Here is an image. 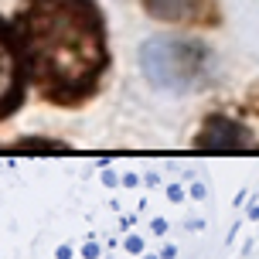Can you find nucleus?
I'll return each mask as SVG.
<instances>
[{"label": "nucleus", "instance_id": "nucleus-1", "mask_svg": "<svg viewBox=\"0 0 259 259\" xmlns=\"http://www.w3.org/2000/svg\"><path fill=\"white\" fill-rule=\"evenodd\" d=\"M211 225V184L194 167L0 181V259H205Z\"/></svg>", "mask_w": 259, "mask_h": 259}, {"label": "nucleus", "instance_id": "nucleus-6", "mask_svg": "<svg viewBox=\"0 0 259 259\" xmlns=\"http://www.w3.org/2000/svg\"><path fill=\"white\" fill-rule=\"evenodd\" d=\"M143 7L160 21H194L205 0H143Z\"/></svg>", "mask_w": 259, "mask_h": 259}, {"label": "nucleus", "instance_id": "nucleus-2", "mask_svg": "<svg viewBox=\"0 0 259 259\" xmlns=\"http://www.w3.org/2000/svg\"><path fill=\"white\" fill-rule=\"evenodd\" d=\"M11 21L41 99L78 106L99 92L109 68V38L96 0H21Z\"/></svg>", "mask_w": 259, "mask_h": 259}, {"label": "nucleus", "instance_id": "nucleus-5", "mask_svg": "<svg viewBox=\"0 0 259 259\" xmlns=\"http://www.w3.org/2000/svg\"><path fill=\"white\" fill-rule=\"evenodd\" d=\"M143 65L150 68V75L157 82H184L188 72H191V48L181 45V41H150V48L143 52Z\"/></svg>", "mask_w": 259, "mask_h": 259}, {"label": "nucleus", "instance_id": "nucleus-3", "mask_svg": "<svg viewBox=\"0 0 259 259\" xmlns=\"http://www.w3.org/2000/svg\"><path fill=\"white\" fill-rule=\"evenodd\" d=\"M27 85V58H24V45L14 21L0 17V119H11L21 106H24Z\"/></svg>", "mask_w": 259, "mask_h": 259}, {"label": "nucleus", "instance_id": "nucleus-4", "mask_svg": "<svg viewBox=\"0 0 259 259\" xmlns=\"http://www.w3.org/2000/svg\"><path fill=\"white\" fill-rule=\"evenodd\" d=\"M219 259H259V181L235 198Z\"/></svg>", "mask_w": 259, "mask_h": 259}]
</instances>
